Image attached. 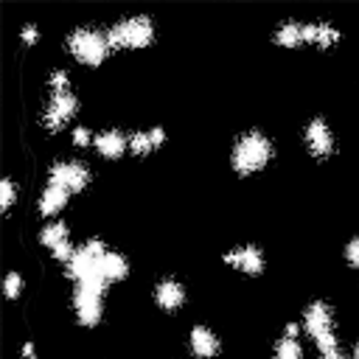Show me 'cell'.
I'll return each instance as SVG.
<instances>
[{
	"label": "cell",
	"mask_w": 359,
	"mask_h": 359,
	"mask_svg": "<svg viewBox=\"0 0 359 359\" xmlns=\"http://www.w3.org/2000/svg\"><path fill=\"white\" fill-rule=\"evenodd\" d=\"M109 250H104V241L93 238L87 241L79 252H73V258L67 261V275L73 280H79V286L84 289H93V292H104V286L109 283L104 278V269H101V261Z\"/></svg>",
	"instance_id": "6da1fadb"
},
{
	"label": "cell",
	"mask_w": 359,
	"mask_h": 359,
	"mask_svg": "<svg viewBox=\"0 0 359 359\" xmlns=\"http://www.w3.org/2000/svg\"><path fill=\"white\" fill-rule=\"evenodd\" d=\"M306 331L311 334L317 351L323 359H342L339 353V345H337V337L331 331V309L325 303H311L306 309Z\"/></svg>",
	"instance_id": "7a4b0ae2"
},
{
	"label": "cell",
	"mask_w": 359,
	"mask_h": 359,
	"mask_svg": "<svg viewBox=\"0 0 359 359\" xmlns=\"http://www.w3.org/2000/svg\"><path fill=\"white\" fill-rule=\"evenodd\" d=\"M269 157H272V143L261 132H250V135H241L233 149V168L238 174H252L264 168Z\"/></svg>",
	"instance_id": "3957f363"
},
{
	"label": "cell",
	"mask_w": 359,
	"mask_h": 359,
	"mask_svg": "<svg viewBox=\"0 0 359 359\" xmlns=\"http://www.w3.org/2000/svg\"><path fill=\"white\" fill-rule=\"evenodd\" d=\"M154 39V25L149 17H129L107 31L109 48H146Z\"/></svg>",
	"instance_id": "277c9868"
},
{
	"label": "cell",
	"mask_w": 359,
	"mask_h": 359,
	"mask_svg": "<svg viewBox=\"0 0 359 359\" xmlns=\"http://www.w3.org/2000/svg\"><path fill=\"white\" fill-rule=\"evenodd\" d=\"M67 48H70V53H73L79 62H84V65H101V62L107 59L109 42H107L104 34H98V31H93V28H79V31L70 34Z\"/></svg>",
	"instance_id": "5b68a950"
},
{
	"label": "cell",
	"mask_w": 359,
	"mask_h": 359,
	"mask_svg": "<svg viewBox=\"0 0 359 359\" xmlns=\"http://www.w3.org/2000/svg\"><path fill=\"white\" fill-rule=\"evenodd\" d=\"M73 112H76V95L73 93H53L42 121H45V126L50 132H56V129H62L73 118Z\"/></svg>",
	"instance_id": "8992f818"
},
{
	"label": "cell",
	"mask_w": 359,
	"mask_h": 359,
	"mask_svg": "<svg viewBox=\"0 0 359 359\" xmlns=\"http://www.w3.org/2000/svg\"><path fill=\"white\" fill-rule=\"evenodd\" d=\"M87 182H90V171L81 163H56L50 168V185H62L70 194L81 191Z\"/></svg>",
	"instance_id": "52a82bcc"
},
{
	"label": "cell",
	"mask_w": 359,
	"mask_h": 359,
	"mask_svg": "<svg viewBox=\"0 0 359 359\" xmlns=\"http://www.w3.org/2000/svg\"><path fill=\"white\" fill-rule=\"evenodd\" d=\"M73 306H76V314H79L81 325H95L101 320V292L79 286L76 294H73Z\"/></svg>",
	"instance_id": "ba28073f"
},
{
	"label": "cell",
	"mask_w": 359,
	"mask_h": 359,
	"mask_svg": "<svg viewBox=\"0 0 359 359\" xmlns=\"http://www.w3.org/2000/svg\"><path fill=\"white\" fill-rule=\"evenodd\" d=\"M306 143H309V151L314 157H328L334 151V137H331V129L325 126L323 118H314L306 126Z\"/></svg>",
	"instance_id": "9c48e42d"
},
{
	"label": "cell",
	"mask_w": 359,
	"mask_h": 359,
	"mask_svg": "<svg viewBox=\"0 0 359 359\" xmlns=\"http://www.w3.org/2000/svg\"><path fill=\"white\" fill-rule=\"evenodd\" d=\"M224 264H230V266H236L247 275H258L264 269V258H261L258 247H238V250L224 255Z\"/></svg>",
	"instance_id": "30bf717a"
},
{
	"label": "cell",
	"mask_w": 359,
	"mask_h": 359,
	"mask_svg": "<svg viewBox=\"0 0 359 359\" xmlns=\"http://www.w3.org/2000/svg\"><path fill=\"white\" fill-rule=\"evenodd\" d=\"M337 39H339V31L334 25H328V22H306L303 25V42H314L320 48H331V45H337Z\"/></svg>",
	"instance_id": "8fae6325"
},
{
	"label": "cell",
	"mask_w": 359,
	"mask_h": 359,
	"mask_svg": "<svg viewBox=\"0 0 359 359\" xmlns=\"http://www.w3.org/2000/svg\"><path fill=\"white\" fill-rule=\"evenodd\" d=\"M154 300H157V306H160V309L174 311V309H180V306H182L185 292H182V286H180V283H174V280H163V283H157V289H154Z\"/></svg>",
	"instance_id": "7c38bea8"
},
{
	"label": "cell",
	"mask_w": 359,
	"mask_h": 359,
	"mask_svg": "<svg viewBox=\"0 0 359 359\" xmlns=\"http://www.w3.org/2000/svg\"><path fill=\"white\" fill-rule=\"evenodd\" d=\"M191 351H194L196 356H202V359H210V356L219 353V339L213 337V331L196 325V328L191 331Z\"/></svg>",
	"instance_id": "4fadbf2b"
},
{
	"label": "cell",
	"mask_w": 359,
	"mask_h": 359,
	"mask_svg": "<svg viewBox=\"0 0 359 359\" xmlns=\"http://www.w3.org/2000/svg\"><path fill=\"white\" fill-rule=\"evenodd\" d=\"M126 137L121 135V132H104V135H98L95 137V149H98V154L101 157H109V160H115V157H121L123 151H126Z\"/></svg>",
	"instance_id": "5bb4252c"
},
{
	"label": "cell",
	"mask_w": 359,
	"mask_h": 359,
	"mask_svg": "<svg viewBox=\"0 0 359 359\" xmlns=\"http://www.w3.org/2000/svg\"><path fill=\"white\" fill-rule=\"evenodd\" d=\"M163 140H165V132H163V129H151V132H135V135L129 137V149H132L137 157H143V154H149L151 149H157Z\"/></svg>",
	"instance_id": "9a60e30c"
},
{
	"label": "cell",
	"mask_w": 359,
	"mask_h": 359,
	"mask_svg": "<svg viewBox=\"0 0 359 359\" xmlns=\"http://www.w3.org/2000/svg\"><path fill=\"white\" fill-rule=\"evenodd\" d=\"M67 188H62V185H48L45 188V194L39 196V210L45 213V216H50V213H56V210H62L65 208V202H67Z\"/></svg>",
	"instance_id": "2e32d148"
},
{
	"label": "cell",
	"mask_w": 359,
	"mask_h": 359,
	"mask_svg": "<svg viewBox=\"0 0 359 359\" xmlns=\"http://www.w3.org/2000/svg\"><path fill=\"white\" fill-rule=\"evenodd\" d=\"M101 269H104V278L112 283V280H123L129 266H126V258L118 255V252H107L104 261H101Z\"/></svg>",
	"instance_id": "e0dca14e"
},
{
	"label": "cell",
	"mask_w": 359,
	"mask_h": 359,
	"mask_svg": "<svg viewBox=\"0 0 359 359\" xmlns=\"http://www.w3.org/2000/svg\"><path fill=\"white\" fill-rule=\"evenodd\" d=\"M275 42L283 45V48L303 45V25H300V22H283V25L275 31Z\"/></svg>",
	"instance_id": "ac0fdd59"
},
{
	"label": "cell",
	"mask_w": 359,
	"mask_h": 359,
	"mask_svg": "<svg viewBox=\"0 0 359 359\" xmlns=\"http://www.w3.org/2000/svg\"><path fill=\"white\" fill-rule=\"evenodd\" d=\"M275 359H303V348H300L297 337H283L275 345Z\"/></svg>",
	"instance_id": "d6986e66"
},
{
	"label": "cell",
	"mask_w": 359,
	"mask_h": 359,
	"mask_svg": "<svg viewBox=\"0 0 359 359\" xmlns=\"http://www.w3.org/2000/svg\"><path fill=\"white\" fill-rule=\"evenodd\" d=\"M39 238H42V244H45V247H50V250H53V247H59L62 241H67V227H65L62 222H53V224H48V227L42 230V236H39Z\"/></svg>",
	"instance_id": "ffe728a7"
},
{
	"label": "cell",
	"mask_w": 359,
	"mask_h": 359,
	"mask_svg": "<svg viewBox=\"0 0 359 359\" xmlns=\"http://www.w3.org/2000/svg\"><path fill=\"white\" fill-rule=\"evenodd\" d=\"M11 202H14V185H11V180H3L0 182V208L8 210Z\"/></svg>",
	"instance_id": "44dd1931"
},
{
	"label": "cell",
	"mask_w": 359,
	"mask_h": 359,
	"mask_svg": "<svg viewBox=\"0 0 359 359\" xmlns=\"http://www.w3.org/2000/svg\"><path fill=\"white\" fill-rule=\"evenodd\" d=\"M20 286H22L20 275H17V272H11V275L6 278V297H17V294H20Z\"/></svg>",
	"instance_id": "7402d4cb"
},
{
	"label": "cell",
	"mask_w": 359,
	"mask_h": 359,
	"mask_svg": "<svg viewBox=\"0 0 359 359\" xmlns=\"http://www.w3.org/2000/svg\"><path fill=\"white\" fill-rule=\"evenodd\" d=\"M50 87H53L56 93H67V73H65V70H56V73L50 76Z\"/></svg>",
	"instance_id": "603a6c76"
},
{
	"label": "cell",
	"mask_w": 359,
	"mask_h": 359,
	"mask_svg": "<svg viewBox=\"0 0 359 359\" xmlns=\"http://www.w3.org/2000/svg\"><path fill=\"white\" fill-rule=\"evenodd\" d=\"M345 258H348V264L359 266V238H353V241L345 247Z\"/></svg>",
	"instance_id": "cb8c5ba5"
},
{
	"label": "cell",
	"mask_w": 359,
	"mask_h": 359,
	"mask_svg": "<svg viewBox=\"0 0 359 359\" xmlns=\"http://www.w3.org/2000/svg\"><path fill=\"white\" fill-rule=\"evenodd\" d=\"M53 255H56L59 261H70V258H73V247H70V241H62L59 247H53Z\"/></svg>",
	"instance_id": "d4e9b609"
},
{
	"label": "cell",
	"mask_w": 359,
	"mask_h": 359,
	"mask_svg": "<svg viewBox=\"0 0 359 359\" xmlns=\"http://www.w3.org/2000/svg\"><path fill=\"white\" fill-rule=\"evenodd\" d=\"M73 140H76V146H87L90 143V132L87 129H76L73 132Z\"/></svg>",
	"instance_id": "484cf974"
},
{
	"label": "cell",
	"mask_w": 359,
	"mask_h": 359,
	"mask_svg": "<svg viewBox=\"0 0 359 359\" xmlns=\"http://www.w3.org/2000/svg\"><path fill=\"white\" fill-rule=\"evenodd\" d=\"M34 39H36V25H25V28H22V42L31 45Z\"/></svg>",
	"instance_id": "4316f807"
},
{
	"label": "cell",
	"mask_w": 359,
	"mask_h": 359,
	"mask_svg": "<svg viewBox=\"0 0 359 359\" xmlns=\"http://www.w3.org/2000/svg\"><path fill=\"white\" fill-rule=\"evenodd\" d=\"M283 337H297V325H294V323H289V325H286V334H283Z\"/></svg>",
	"instance_id": "83f0119b"
},
{
	"label": "cell",
	"mask_w": 359,
	"mask_h": 359,
	"mask_svg": "<svg viewBox=\"0 0 359 359\" xmlns=\"http://www.w3.org/2000/svg\"><path fill=\"white\" fill-rule=\"evenodd\" d=\"M353 359H359V345H356V348H353Z\"/></svg>",
	"instance_id": "f1b7e54d"
}]
</instances>
